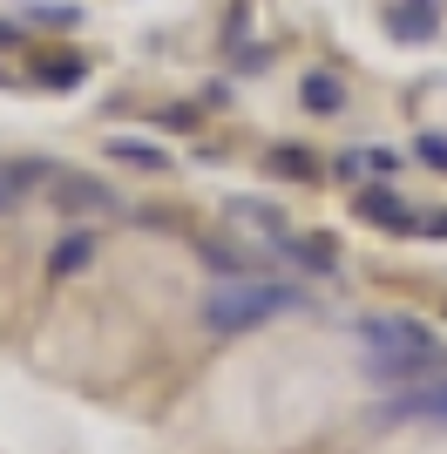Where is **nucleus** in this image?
I'll list each match as a JSON object with an SVG mask.
<instances>
[{"instance_id": "f257e3e1", "label": "nucleus", "mask_w": 447, "mask_h": 454, "mask_svg": "<svg viewBox=\"0 0 447 454\" xmlns=\"http://www.w3.org/2000/svg\"><path fill=\"white\" fill-rule=\"evenodd\" d=\"M359 346H366V366L387 387H413V380H427L447 366V346L434 340L427 325H413V319H393V312H372V319L353 325Z\"/></svg>"}, {"instance_id": "f03ea898", "label": "nucleus", "mask_w": 447, "mask_h": 454, "mask_svg": "<svg viewBox=\"0 0 447 454\" xmlns=\"http://www.w3.org/2000/svg\"><path fill=\"white\" fill-rule=\"evenodd\" d=\"M305 305V285L292 278H258V271H238V278H217L204 292V325L210 333H251V325L278 319V312H298Z\"/></svg>"}, {"instance_id": "7ed1b4c3", "label": "nucleus", "mask_w": 447, "mask_h": 454, "mask_svg": "<svg viewBox=\"0 0 447 454\" xmlns=\"http://www.w3.org/2000/svg\"><path fill=\"white\" fill-rule=\"evenodd\" d=\"M48 204L74 224H89V217H122V197H115L102 176H74V170H55L48 176Z\"/></svg>"}, {"instance_id": "20e7f679", "label": "nucleus", "mask_w": 447, "mask_h": 454, "mask_svg": "<svg viewBox=\"0 0 447 454\" xmlns=\"http://www.w3.org/2000/svg\"><path fill=\"white\" fill-rule=\"evenodd\" d=\"M380 427H400V420H434V427H447V380H413V387H393L387 400H380Z\"/></svg>"}, {"instance_id": "39448f33", "label": "nucleus", "mask_w": 447, "mask_h": 454, "mask_svg": "<svg viewBox=\"0 0 447 454\" xmlns=\"http://www.w3.org/2000/svg\"><path fill=\"white\" fill-rule=\"evenodd\" d=\"M353 217H359V224H380V231H400V238H413V231H420V217L400 204V190H393V184H366V190L353 197Z\"/></svg>"}, {"instance_id": "423d86ee", "label": "nucleus", "mask_w": 447, "mask_h": 454, "mask_svg": "<svg viewBox=\"0 0 447 454\" xmlns=\"http://www.w3.org/2000/svg\"><path fill=\"white\" fill-rule=\"evenodd\" d=\"M48 176H55V163H41V156H7V163H0V217H14L35 190H48Z\"/></svg>"}, {"instance_id": "0eeeda50", "label": "nucleus", "mask_w": 447, "mask_h": 454, "mask_svg": "<svg viewBox=\"0 0 447 454\" xmlns=\"http://www.w3.org/2000/svg\"><path fill=\"white\" fill-rule=\"evenodd\" d=\"M89 265H95V231L89 224L61 231L55 251H48V271H55V278H74V271H89Z\"/></svg>"}, {"instance_id": "6e6552de", "label": "nucleus", "mask_w": 447, "mask_h": 454, "mask_svg": "<svg viewBox=\"0 0 447 454\" xmlns=\"http://www.w3.org/2000/svg\"><path fill=\"white\" fill-rule=\"evenodd\" d=\"M102 150H109L115 163H129V170H143V176H163V170H169L163 143H143V136H109Z\"/></svg>"}, {"instance_id": "1a4fd4ad", "label": "nucleus", "mask_w": 447, "mask_h": 454, "mask_svg": "<svg viewBox=\"0 0 447 454\" xmlns=\"http://www.w3.org/2000/svg\"><path fill=\"white\" fill-rule=\"evenodd\" d=\"M264 176H285V184H318V156L298 150V143H278V150H264Z\"/></svg>"}, {"instance_id": "9d476101", "label": "nucleus", "mask_w": 447, "mask_h": 454, "mask_svg": "<svg viewBox=\"0 0 447 454\" xmlns=\"http://www.w3.org/2000/svg\"><path fill=\"white\" fill-rule=\"evenodd\" d=\"M387 27H393V41H434V7H420V0H393Z\"/></svg>"}, {"instance_id": "9b49d317", "label": "nucleus", "mask_w": 447, "mask_h": 454, "mask_svg": "<svg viewBox=\"0 0 447 454\" xmlns=\"http://www.w3.org/2000/svg\"><path fill=\"white\" fill-rule=\"evenodd\" d=\"M298 102H305L312 115H339V109H346V82H339V75H305Z\"/></svg>"}, {"instance_id": "f8f14e48", "label": "nucleus", "mask_w": 447, "mask_h": 454, "mask_svg": "<svg viewBox=\"0 0 447 454\" xmlns=\"http://www.w3.org/2000/svg\"><path fill=\"white\" fill-rule=\"evenodd\" d=\"M292 258H298V265H312L318 278H333V271H339V258H333V238H292Z\"/></svg>"}, {"instance_id": "ddd939ff", "label": "nucleus", "mask_w": 447, "mask_h": 454, "mask_svg": "<svg viewBox=\"0 0 447 454\" xmlns=\"http://www.w3.org/2000/svg\"><path fill=\"white\" fill-rule=\"evenodd\" d=\"M413 156L427 163V170H441L447 176V136L441 129H427V136H413Z\"/></svg>"}, {"instance_id": "4468645a", "label": "nucleus", "mask_w": 447, "mask_h": 454, "mask_svg": "<svg viewBox=\"0 0 447 454\" xmlns=\"http://www.w3.org/2000/svg\"><path fill=\"white\" fill-rule=\"evenodd\" d=\"M82 75H89V68H82V61H48V68H41V82H61V89H68V82H82Z\"/></svg>"}, {"instance_id": "2eb2a0df", "label": "nucleus", "mask_w": 447, "mask_h": 454, "mask_svg": "<svg viewBox=\"0 0 447 454\" xmlns=\"http://www.w3.org/2000/svg\"><path fill=\"white\" fill-rule=\"evenodd\" d=\"M35 20H55V27H74L82 14H74L68 0H41V7H35Z\"/></svg>"}, {"instance_id": "dca6fc26", "label": "nucleus", "mask_w": 447, "mask_h": 454, "mask_svg": "<svg viewBox=\"0 0 447 454\" xmlns=\"http://www.w3.org/2000/svg\"><path fill=\"white\" fill-rule=\"evenodd\" d=\"M339 176H366V150H346V156H339Z\"/></svg>"}, {"instance_id": "f3484780", "label": "nucleus", "mask_w": 447, "mask_h": 454, "mask_svg": "<svg viewBox=\"0 0 447 454\" xmlns=\"http://www.w3.org/2000/svg\"><path fill=\"white\" fill-rule=\"evenodd\" d=\"M366 170L372 176H393V150H366Z\"/></svg>"}, {"instance_id": "a211bd4d", "label": "nucleus", "mask_w": 447, "mask_h": 454, "mask_svg": "<svg viewBox=\"0 0 447 454\" xmlns=\"http://www.w3.org/2000/svg\"><path fill=\"white\" fill-rule=\"evenodd\" d=\"M14 41H20V27H14V20H0V48H14Z\"/></svg>"}, {"instance_id": "6ab92c4d", "label": "nucleus", "mask_w": 447, "mask_h": 454, "mask_svg": "<svg viewBox=\"0 0 447 454\" xmlns=\"http://www.w3.org/2000/svg\"><path fill=\"white\" fill-rule=\"evenodd\" d=\"M420 7H441V0H420Z\"/></svg>"}]
</instances>
